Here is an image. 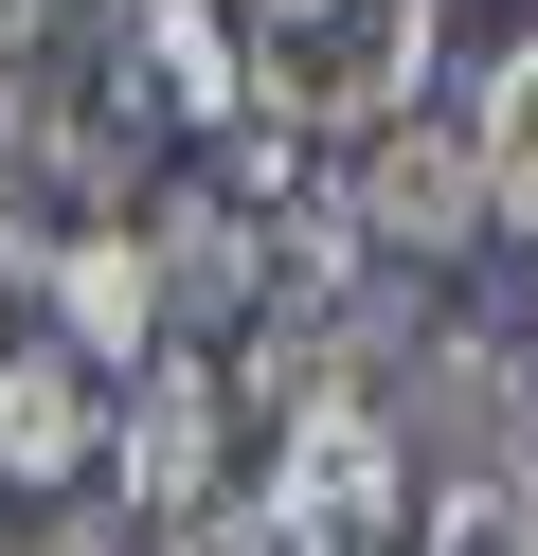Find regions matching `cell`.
<instances>
[{"mask_svg":"<svg viewBox=\"0 0 538 556\" xmlns=\"http://www.w3.org/2000/svg\"><path fill=\"white\" fill-rule=\"evenodd\" d=\"M413 520V431L377 395H305L270 413V467H251V556H395Z\"/></svg>","mask_w":538,"mask_h":556,"instance_id":"6da1fadb","label":"cell"},{"mask_svg":"<svg viewBox=\"0 0 538 556\" xmlns=\"http://www.w3.org/2000/svg\"><path fill=\"white\" fill-rule=\"evenodd\" d=\"M466 144H485V198H502V233L538 252V37H502V54H485V90H466Z\"/></svg>","mask_w":538,"mask_h":556,"instance_id":"8992f818","label":"cell"},{"mask_svg":"<svg viewBox=\"0 0 538 556\" xmlns=\"http://www.w3.org/2000/svg\"><path fill=\"white\" fill-rule=\"evenodd\" d=\"M90 467H108V377L72 359L54 324L0 341V484H18V503H72Z\"/></svg>","mask_w":538,"mask_h":556,"instance_id":"277c9868","label":"cell"},{"mask_svg":"<svg viewBox=\"0 0 538 556\" xmlns=\"http://www.w3.org/2000/svg\"><path fill=\"white\" fill-rule=\"evenodd\" d=\"M251 37H323V18H341V0H234Z\"/></svg>","mask_w":538,"mask_h":556,"instance_id":"52a82bcc","label":"cell"},{"mask_svg":"<svg viewBox=\"0 0 538 556\" xmlns=\"http://www.w3.org/2000/svg\"><path fill=\"white\" fill-rule=\"evenodd\" d=\"M143 269H162V324L179 341H215V324H270V233L234 216L215 180H143Z\"/></svg>","mask_w":538,"mask_h":556,"instance_id":"3957f363","label":"cell"},{"mask_svg":"<svg viewBox=\"0 0 538 556\" xmlns=\"http://www.w3.org/2000/svg\"><path fill=\"white\" fill-rule=\"evenodd\" d=\"M54 18H72V0H0V73H18V54L54 37Z\"/></svg>","mask_w":538,"mask_h":556,"instance_id":"ba28073f","label":"cell"},{"mask_svg":"<svg viewBox=\"0 0 538 556\" xmlns=\"http://www.w3.org/2000/svg\"><path fill=\"white\" fill-rule=\"evenodd\" d=\"M341 198H359V233H377V269H413V288H430V269H466V252L502 233L466 109H449V126L413 109V126H377V144H341Z\"/></svg>","mask_w":538,"mask_h":556,"instance_id":"7a4b0ae2","label":"cell"},{"mask_svg":"<svg viewBox=\"0 0 538 556\" xmlns=\"http://www.w3.org/2000/svg\"><path fill=\"white\" fill-rule=\"evenodd\" d=\"M54 341H72V359H90V377H143V359H162V269H143V233H72V252H54Z\"/></svg>","mask_w":538,"mask_h":556,"instance_id":"5b68a950","label":"cell"},{"mask_svg":"<svg viewBox=\"0 0 538 556\" xmlns=\"http://www.w3.org/2000/svg\"><path fill=\"white\" fill-rule=\"evenodd\" d=\"M36 109H54V90H36V73H0V162L36 144Z\"/></svg>","mask_w":538,"mask_h":556,"instance_id":"9c48e42d","label":"cell"}]
</instances>
